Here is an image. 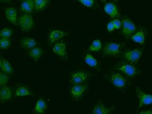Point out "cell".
Listing matches in <instances>:
<instances>
[{
	"label": "cell",
	"instance_id": "obj_1",
	"mask_svg": "<svg viewBox=\"0 0 152 114\" xmlns=\"http://www.w3.org/2000/svg\"><path fill=\"white\" fill-rule=\"evenodd\" d=\"M107 78L112 84L119 89H125L127 87L128 81L120 73H111L107 75Z\"/></svg>",
	"mask_w": 152,
	"mask_h": 114
},
{
	"label": "cell",
	"instance_id": "obj_2",
	"mask_svg": "<svg viewBox=\"0 0 152 114\" xmlns=\"http://www.w3.org/2000/svg\"><path fill=\"white\" fill-rule=\"evenodd\" d=\"M90 76L91 74L86 71H74L70 76V84H83L89 80Z\"/></svg>",
	"mask_w": 152,
	"mask_h": 114
},
{
	"label": "cell",
	"instance_id": "obj_3",
	"mask_svg": "<svg viewBox=\"0 0 152 114\" xmlns=\"http://www.w3.org/2000/svg\"><path fill=\"white\" fill-rule=\"evenodd\" d=\"M123 46L118 43L109 42L104 46L103 53L107 56L115 57L118 55L122 50Z\"/></svg>",
	"mask_w": 152,
	"mask_h": 114
},
{
	"label": "cell",
	"instance_id": "obj_4",
	"mask_svg": "<svg viewBox=\"0 0 152 114\" xmlns=\"http://www.w3.org/2000/svg\"><path fill=\"white\" fill-rule=\"evenodd\" d=\"M116 69L129 77H134L139 73L135 66L131 64L122 62L116 66Z\"/></svg>",
	"mask_w": 152,
	"mask_h": 114
},
{
	"label": "cell",
	"instance_id": "obj_5",
	"mask_svg": "<svg viewBox=\"0 0 152 114\" xmlns=\"http://www.w3.org/2000/svg\"><path fill=\"white\" fill-rule=\"evenodd\" d=\"M87 89L88 87L85 85H73L70 89L71 98L75 101L79 100L85 94Z\"/></svg>",
	"mask_w": 152,
	"mask_h": 114
},
{
	"label": "cell",
	"instance_id": "obj_6",
	"mask_svg": "<svg viewBox=\"0 0 152 114\" xmlns=\"http://www.w3.org/2000/svg\"><path fill=\"white\" fill-rule=\"evenodd\" d=\"M135 93L138 100V105L137 111L139 110L142 106L152 104V95L142 91L139 88H137Z\"/></svg>",
	"mask_w": 152,
	"mask_h": 114
},
{
	"label": "cell",
	"instance_id": "obj_7",
	"mask_svg": "<svg viewBox=\"0 0 152 114\" xmlns=\"http://www.w3.org/2000/svg\"><path fill=\"white\" fill-rule=\"evenodd\" d=\"M19 24L20 28L24 31H28L33 27L34 20L31 14H23L19 19Z\"/></svg>",
	"mask_w": 152,
	"mask_h": 114
},
{
	"label": "cell",
	"instance_id": "obj_8",
	"mask_svg": "<svg viewBox=\"0 0 152 114\" xmlns=\"http://www.w3.org/2000/svg\"><path fill=\"white\" fill-rule=\"evenodd\" d=\"M142 52L138 49L129 50L123 54L122 56L124 59L131 63L134 64L137 62L142 56Z\"/></svg>",
	"mask_w": 152,
	"mask_h": 114
},
{
	"label": "cell",
	"instance_id": "obj_9",
	"mask_svg": "<svg viewBox=\"0 0 152 114\" xmlns=\"http://www.w3.org/2000/svg\"><path fill=\"white\" fill-rule=\"evenodd\" d=\"M123 33L126 37H129L136 30V27L134 23L130 20L124 19L122 20Z\"/></svg>",
	"mask_w": 152,
	"mask_h": 114
},
{
	"label": "cell",
	"instance_id": "obj_10",
	"mask_svg": "<svg viewBox=\"0 0 152 114\" xmlns=\"http://www.w3.org/2000/svg\"><path fill=\"white\" fill-rule=\"evenodd\" d=\"M53 51L63 60H66L68 58L66 53V46L64 42H57L53 48Z\"/></svg>",
	"mask_w": 152,
	"mask_h": 114
},
{
	"label": "cell",
	"instance_id": "obj_11",
	"mask_svg": "<svg viewBox=\"0 0 152 114\" xmlns=\"http://www.w3.org/2000/svg\"><path fill=\"white\" fill-rule=\"evenodd\" d=\"M115 106L108 107L104 104L100 103L94 107L93 110V114H111Z\"/></svg>",
	"mask_w": 152,
	"mask_h": 114
},
{
	"label": "cell",
	"instance_id": "obj_12",
	"mask_svg": "<svg viewBox=\"0 0 152 114\" xmlns=\"http://www.w3.org/2000/svg\"><path fill=\"white\" fill-rule=\"evenodd\" d=\"M68 34L67 32L59 30H54L50 32L49 36V42L50 44H52L55 42L65 37Z\"/></svg>",
	"mask_w": 152,
	"mask_h": 114
},
{
	"label": "cell",
	"instance_id": "obj_13",
	"mask_svg": "<svg viewBox=\"0 0 152 114\" xmlns=\"http://www.w3.org/2000/svg\"><path fill=\"white\" fill-rule=\"evenodd\" d=\"M104 12L112 18H118L119 17L118 7L113 3L109 2L104 5Z\"/></svg>",
	"mask_w": 152,
	"mask_h": 114
},
{
	"label": "cell",
	"instance_id": "obj_14",
	"mask_svg": "<svg viewBox=\"0 0 152 114\" xmlns=\"http://www.w3.org/2000/svg\"><path fill=\"white\" fill-rule=\"evenodd\" d=\"M12 90L8 86H4L0 89V102H5L11 99L12 97Z\"/></svg>",
	"mask_w": 152,
	"mask_h": 114
},
{
	"label": "cell",
	"instance_id": "obj_15",
	"mask_svg": "<svg viewBox=\"0 0 152 114\" xmlns=\"http://www.w3.org/2000/svg\"><path fill=\"white\" fill-rule=\"evenodd\" d=\"M20 11L27 13H31L34 10V0H25L20 6Z\"/></svg>",
	"mask_w": 152,
	"mask_h": 114
},
{
	"label": "cell",
	"instance_id": "obj_16",
	"mask_svg": "<svg viewBox=\"0 0 152 114\" xmlns=\"http://www.w3.org/2000/svg\"><path fill=\"white\" fill-rule=\"evenodd\" d=\"M5 14L6 18L12 23L15 24L17 20L16 9L13 7H8L5 10Z\"/></svg>",
	"mask_w": 152,
	"mask_h": 114
},
{
	"label": "cell",
	"instance_id": "obj_17",
	"mask_svg": "<svg viewBox=\"0 0 152 114\" xmlns=\"http://www.w3.org/2000/svg\"><path fill=\"white\" fill-rule=\"evenodd\" d=\"M47 104L43 99H39L36 104L33 111L37 114H44L47 109Z\"/></svg>",
	"mask_w": 152,
	"mask_h": 114
},
{
	"label": "cell",
	"instance_id": "obj_18",
	"mask_svg": "<svg viewBox=\"0 0 152 114\" xmlns=\"http://www.w3.org/2000/svg\"><path fill=\"white\" fill-rule=\"evenodd\" d=\"M44 50L40 47L33 48L28 52L30 57L35 61H37L44 54Z\"/></svg>",
	"mask_w": 152,
	"mask_h": 114
},
{
	"label": "cell",
	"instance_id": "obj_19",
	"mask_svg": "<svg viewBox=\"0 0 152 114\" xmlns=\"http://www.w3.org/2000/svg\"><path fill=\"white\" fill-rule=\"evenodd\" d=\"M84 61L86 63L92 68L98 69L99 68V61L95 57L90 54H87L84 57Z\"/></svg>",
	"mask_w": 152,
	"mask_h": 114
},
{
	"label": "cell",
	"instance_id": "obj_20",
	"mask_svg": "<svg viewBox=\"0 0 152 114\" xmlns=\"http://www.w3.org/2000/svg\"><path fill=\"white\" fill-rule=\"evenodd\" d=\"M20 44L23 47L28 49H32L37 45V42L33 38L27 37L21 39Z\"/></svg>",
	"mask_w": 152,
	"mask_h": 114
},
{
	"label": "cell",
	"instance_id": "obj_21",
	"mask_svg": "<svg viewBox=\"0 0 152 114\" xmlns=\"http://www.w3.org/2000/svg\"><path fill=\"white\" fill-rule=\"evenodd\" d=\"M34 93L30 89L26 87H21L18 88L15 91V96L17 97L32 96Z\"/></svg>",
	"mask_w": 152,
	"mask_h": 114
},
{
	"label": "cell",
	"instance_id": "obj_22",
	"mask_svg": "<svg viewBox=\"0 0 152 114\" xmlns=\"http://www.w3.org/2000/svg\"><path fill=\"white\" fill-rule=\"evenodd\" d=\"M49 3V0H34V10L37 12H42L46 8Z\"/></svg>",
	"mask_w": 152,
	"mask_h": 114
},
{
	"label": "cell",
	"instance_id": "obj_23",
	"mask_svg": "<svg viewBox=\"0 0 152 114\" xmlns=\"http://www.w3.org/2000/svg\"><path fill=\"white\" fill-rule=\"evenodd\" d=\"M102 48V45L101 41L99 39H95L93 41L88 50L90 51L98 52L101 50Z\"/></svg>",
	"mask_w": 152,
	"mask_h": 114
},
{
	"label": "cell",
	"instance_id": "obj_24",
	"mask_svg": "<svg viewBox=\"0 0 152 114\" xmlns=\"http://www.w3.org/2000/svg\"><path fill=\"white\" fill-rule=\"evenodd\" d=\"M133 41L139 44H143L145 42V37L144 32L140 31L139 32L135 33L132 37Z\"/></svg>",
	"mask_w": 152,
	"mask_h": 114
},
{
	"label": "cell",
	"instance_id": "obj_25",
	"mask_svg": "<svg viewBox=\"0 0 152 114\" xmlns=\"http://www.w3.org/2000/svg\"><path fill=\"white\" fill-rule=\"evenodd\" d=\"M0 56L2 58V65H1L2 70L6 73H12L13 72V69L12 68L11 64L7 60L4 59L3 57L1 55Z\"/></svg>",
	"mask_w": 152,
	"mask_h": 114
},
{
	"label": "cell",
	"instance_id": "obj_26",
	"mask_svg": "<svg viewBox=\"0 0 152 114\" xmlns=\"http://www.w3.org/2000/svg\"><path fill=\"white\" fill-rule=\"evenodd\" d=\"M13 34V31L10 28H4L0 31V37L1 38H7L11 37Z\"/></svg>",
	"mask_w": 152,
	"mask_h": 114
},
{
	"label": "cell",
	"instance_id": "obj_27",
	"mask_svg": "<svg viewBox=\"0 0 152 114\" xmlns=\"http://www.w3.org/2000/svg\"><path fill=\"white\" fill-rule=\"evenodd\" d=\"M11 44V40L7 38H1L0 39V49H7Z\"/></svg>",
	"mask_w": 152,
	"mask_h": 114
},
{
	"label": "cell",
	"instance_id": "obj_28",
	"mask_svg": "<svg viewBox=\"0 0 152 114\" xmlns=\"http://www.w3.org/2000/svg\"><path fill=\"white\" fill-rule=\"evenodd\" d=\"M8 81L9 77L6 74L0 73V88L5 86Z\"/></svg>",
	"mask_w": 152,
	"mask_h": 114
},
{
	"label": "cell",
	"instance_id": "obj_29",
	"mask_svg": "<svg viewBox=\"0 0 152 114\" xmlns=\"http://www.w3.org/2000/svg\"><path fill=\"white\" fill-rule=\"evenodd\" d=\"M83 5L88 8H91L95 5L94 0H77Z\"/></svg>",
	"mask_w": 152,
	"mask_h": 114
},
{
	"label": "cell",
	"instance_id": "obj_30",
	"mask_svg": "<svg viewBox=\"0 0 152 114\" xmlns=\"http://www.w3.org/2000/svg\"><path fill=\"white\" fill-rule=\"evenodd\" d=\"M113 24H114V27L116 29H118V28H120L122 25V23L120 20H118V19H115L112 21Z\"/></svg>",
	"mask_w": 152,
	"mask_h": 114
},
{
	"label": "cell",
	"instance_id": "obj_31",
	"mask_svg": "<svg viewBox=\"0 0 152 114\" xmlns=\"http://www.w3.org/2000/svg\"><path fill=\"white\" fill-rule=\"evenodd\" d=\"M107 31H109V32L112 31H114V29H115V27H114V24H113L112 21L109 22V23L107 24Z\"/></svg>",
	"mask_w": 152,
	"mask_h": 114
},
{
	"label": "cell",
	"instance_id": "obj_32",
	"mask_svg": "<svg viewBox=\"0 0 152 114\" xmlns=\"http://www.w3.org/2000/svg\"><path fill=\"white\" fill-rule=\"evenodd\" d=\"M139 114H152V110L144 111L140 112Z\"/></svg>",
	"mask_w": 152,
	"mask_h": 114
},
{
	"label": "cell",
	"instance_id": "obj_33",
	"mask_svg": "<svg viewBox=\"0 0 152 114\" xmlns=\"http://www.w3.org/2000/svg\"><path fill=\"white\" fill-rule=\"evenodd\" d=\"M0 1L4 2H7L9 1V0H0Z\"/></svg>",
	"mask_w": 152,
	"mask_h": 114
},
{
	"label": "cell",
	"instance_id": "obj_34",
	"mask_svg": "<svg viewBox=\"0 0 152 114\" xmlns=\"http://www.w3.org/2000/svg\"><path fill=\"white\" fill-rule=\"evenodd\" d=\"M1 65H2V62H1V60L0 58V69L1 68Z\"/></svg>",
	"mask_w": 152,
	"mask_h": 114
},
{
	"label": "cell",
	"instance_id": "obj_35",
	"mask_svg": "<svg viewBox=\"0 0 152 114\" xmlns=\"http://www.w3.org/2000/svg\"><path fill=\"white\" fill-rule=\"evenodd\" d=\"M102 2H105L106 1H107V0H100Z\"/></svg>",
	"mask_w": 152,
	"mask_h": 114
},
{
	"label": "cell",
	"instance_id": "obj_36",
	"mask_svg": "<svg viewBox=\"0 0 152 114\" xmlns=\"http://www.w3.org/2000/svg\"><path fill=\"white\" fill-rule=\"evenodd\" d=\"M113 1H117L118 0H113Z\"/></svg>",
	"mask_w": 152,
	"mask_h": 114
}]
</instances>
